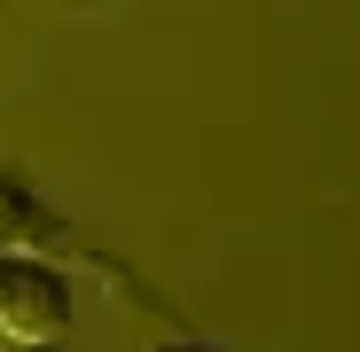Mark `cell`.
Returning <instances> with one entry per match:
<instances>
[{"instance_id":"cell-1","label":"cell","mask_w":360,"mask_h":352,"mask_svg":"<svg viewBox=\"0 0 360 352\" xmlns=\"http://www.w3.org/2000/svg\"><path fill=\"white\" fill-rule=\"evenodd\" d=\"M63 329H71V282L47 259L8 251L0 259V337L8 344H55Z\"/></svg>"},{"instance_id":"cell-2","label":"cell","mask_w":360,"mask_h":352,"mask_svg":"<svg viewBox=\"0 0 360 352\" xmlns=\"http://www.w3.org/2000/svg\"><path fill=\"white\" fill-rule=\"evenodd\" d=\"M32 227H39V204H32L16 181H0V259L24 251V243H32Z\"/></svg>"},{"instance_id":"cell-3","label":"cell","mask_w":360,"mask_h":352,"mask_svg":"<svg viewBox=\"0 0 360 352\" xmlns=\"http://www.w3.org/2000/svg\"><path fill=\"white\" fill-rule=\"evenodd\" d=\"M172 352H196V344H172Z\"/></svg>"}]
</instances>
